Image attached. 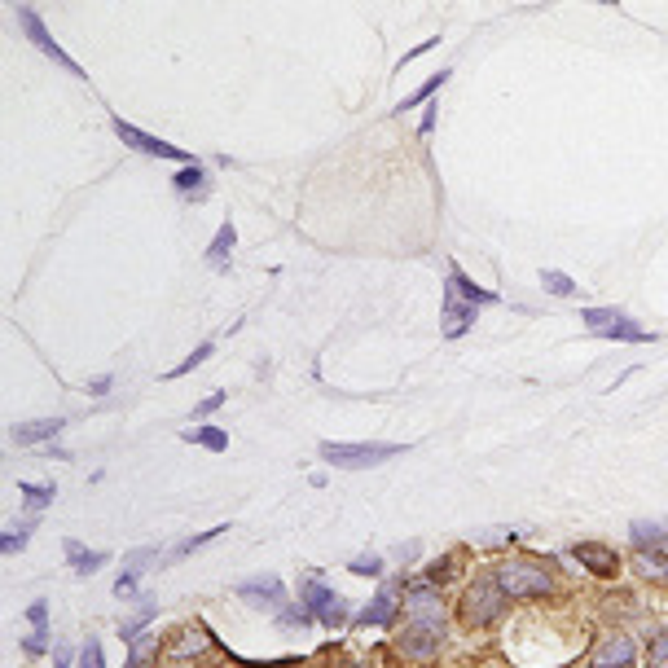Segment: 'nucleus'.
I'll return each instance as SVG.
<instances>
[{
	"instance_id": "nucleus-1",
	"label": "nucleus",
	"mask_w": 668,
	"mask_h": 668,
	"mask_svg": "<svg viewBox=\"0 0 668 668\" xmlns=\"http://www.w3.org/2000/svg\"><path fill=\"white\" fill-rule=\"evenodd\" d=\"M501 611H506V589L497 585V576H475V581L466 585L462 607H458L462 625L466 629H488V625L501 620Z\"/></svg>"
},
{
	"instance_id": "nucleus-2",
	"label": "nucleus",
	"mask_w": 668,
	"mask_h": 668,
	"mask_svg": "<svg viewBox=\"0 0 668 668\" xmlns=\"http://www.w3.org/2000/svg\"><path fill=\"white\" fill-rule=\"evenodd\" d=\"M405 453V444H387V440H370V444H348V440H326L321 444V458L339 471H370Z\"/></svg>"
},
{
	"instance_id": "nucleus-3",
	"label": "nucleus",
	"mask_w": 668,
	"mask_h": 668,
	"mask_svg": "<svg viewBox=\"0 0 668 668\" xmlns=\"http://www.w3.org/2000/svg\"><path fill=\"white\" fill-rule=\"evenodd\" d=\"M493 576L506 589V598H545L554 589V576L537 559H506V563H497Z\"/></svg>"
},
{
	"instance_id": "nucleus-4",
	"label": "nucleus",
	"mask_w": 668,
	"mask_h": 668,
	"mask_svg": "<svg viewBox=\"0 0 668 668\" xmlns=\"http://www.w3.org/2000/svg\"><path fill=\"white\" fill-rule=\"evenodd\" d=\"M299 603L313 611L317 625H326V629H343L352 620V611H348V603H343V594H334V589L321 581L317 572H308L304 581H299Z\"/></svg>"
},
{
	"instance_id": "nucleus-5",
	"label": "nucleus",
	"mask_w": 668,
	"mask_h": 668,
	"mask_svg": "<svg viewBox=\"0 0 668 668\" xmlns=\"http://www.w3.org/2000/svg\"><path fill=\"white\" fill-rule=\"evenodd\" d=\"M585 330L598 339H616V343H655V334L647 326H638L625 308H585L581 313Z\"/></svg>"
},
{
	"instance_id": "nucleus-6",
	"label": "nucleus",
	"mask_w": 668,
	"mask_h": 668,
	"mask_svg": "<svg viewBox=\"0 0 668 668\" xmlns=\"http://www.w3.org/2000/svg\"><path fill=\"white\" fill-rule=\"evenodd\" d=\"M238 598H242L247 607H255V611H282V607H291V603H286V585H282V576H273V572L247 576V581L238 585Z\"/></svg>"
},
{
	"instance_id": "nucleus-7",
	"label": "nucleus",
	"mask_w": 668,
	"mask_h": 668,
	"mask_svg": "<svg viewBox=\"0 0 668 668\" xmlns=\"http://www.w3.org/2000/svg\"><path fill=\"white\" fill-rule=\"evenodd\" d=\"M115 132H119V141H124V146L141 150V154H150V159H172V163H185V167H189V150L167 146V141L150 137V132H141V128H132L128 119H119V115H115Z\"/></svg>"
},
{
	"instance_id": "nucleus-8",
	"label": "nucleus",
	"mask_w": 668,
	"mask_h": 668,
	"mask_svg": "<svg viewBox=\"0 0 668 668\" xmlns=\"http://www.w3.org/2000/svg\"><path fill=\"white\" fill-rule=\"evenodd\" d=\"M18 22H22V31H27V40L36 44V49L44 53V58H53L62 66V71H71V75H84L80 66H75V58H66V53L58 49V40L49 36V31H44V22H40V14L36 9H27V5H18Z\"/></svg>"
},
{
	"instance_id": "nucleus-9",
	"label": "nucleus",
	"mask_w": 668,
	"mask_h": 668,
	"mask_svg": "<svg viewBox=\"0 0 668 668\" xmlns=\"http://www.w3.org/2000/svg\"><path fill=\"white\" fill-rule=\"evenodd\" d=\"M633 660H638V647L629 633H603L598 651L589 655V668H633Z\"/></svg>"
},
{
	"instance_id": "nucleus-10",
	"label": "nucleus",
	"mask_w": 668,
	"mask_h": 668,
	"mask_svg": "<svg viewBox=\"0 0 668 668\" xmlns=\"http://www.w3.org/2000/svg\"><path fill=\"white\" fill-rule=\"evenodd\" d=\"M396 589H400V581L378 589L370 603H365V607L352 616V625H356V629H370V625H374V629H387V625H392V620H396Z\"/></svg>"
},
{
	"instance_id": "nucleus-11",
	"label": "nucleus",
	"mask_w": 668,
	"mask_h": 668,
	"mask_svg": "<svg viewBox=\"0 0 668 668\" xmlns=\"http://www.w3.org/2000/svg\"><path fill=\"white\" fill-rule=\"evenodd\" d=\"M405 616L414 625H431V629H444V603L431 585H418L405 594Z\"/></svg>"
},
{
	"instance_id": "nucleus-12",
	"label": "nucleus",
	"mask_w": 668,
	"mask_h": 668,
	"mask_svg": "<svg viewBox=\"0 0 668 668\" xmlns=\"http://www.w3.org/2000/svg\"><path fill=\"white\" fill-rule=\"evenodd\" d=\"M396 647L409 655V660H431L440 647H444V629H431V625H414L405 620V633L396 638Z\"/></svg>"
},
{
	"instance_id": "nucleus-13",
	"label": "nucleus",
	"mask_w": 668,
	"mask_h": 668,
	"mask_svg": "<svg viewBox=\"0 0 668 668\" xmlns=\"http://www.w3.org/2000/svg\"><path fill=\"white\" fill-rule=\"evenodd\" d=\"M572 559L585 563L589 572L603 576V581H611V576L620 572V554L611 550V545H603V541H576V545H572Z\"/></svg>"
},
{
	"instance_id": "nucleus-14",
	"label": "nucleus",
	"mask_w": 668,
	"mask_h": 668,
	"mask_svg": "<svg viewBox=\"0 0 668 668\" xmlns=\"http://www.w3.org/2000/svg\"><path fill=\"white\" fill-rule=\"evenodd\" d=\"M66 418H36V422H14L9 427V440L18 444V449H27V444H53L62 436Z\"/></svg>"
},
{
	"instance_id": "nucleus-15",
	"label": "nucleus",
	"mask_w": 668,
	"mask_h": 668,
	"mask_svg": "<svg viewBox=\"0 0 668 668\" xmlns=\"http://www.w3.org/2000/svg\"><path fill=\"white\" fill-rule=\"evenodd\" d=\"M154 559H159V550L154 545H146V550H132L124 559V572H119L115 581V598H132L137 594V581L146 576V567H154Z\"/></svg>"
},
{
	"instance_id": "nucleus-16",
	"label": "nucleus",
	"mask_w": 668,
	"mask_h": 668,
	"mask_svg": "<svg viewBox=\"0 0 668 668\" xmlns=\"http://www.w3.org/2000/svg\"><path fill=\"white\" fill-rule=\"evenodd\" d=\"M444 339H458V334H466L471 330V321H475V304H462L458 295L449 291V286H444Z\"/></svg>"
},
{
	"instance_id": "nucleus-17",
	"label": "nucleus",
	"mask_w": 668,
	"mask_h": 668,
	"mask_svg": "<svg viewBox=\"0 0 668 668\" xmlns=\"http://www.w3.org/2000/svg\"><path fill=\"white\" fill-rule=\"evenodd\" d=\"M27 620H31L27 655H44V647H49V603H44V598H36V603L27 607Z\"/></svg>"
},
{
	"instance_id": "nucleus-18",
	"label": "nucleus",
	"mask_w": 668,
	"mask_h": 668,
	"mask_svg": "<svg viewBox=\"0 0 668 668\" xmlns=\"http://www.w3.org/2000/svg\"><path fill=\"white\" fill-rule=\"evenodd\" d=\"M449 291L458 295V299H466V304H475V308H480V304H497V295L484 291V286H475L471 277L458 269V264H449Z\"/></svg>"
},
{
	"instance_id": "nucleus-19",
	"label": "nucleus",
	"mask_w": 668,
	"mask_h": 668,
	"mask_svg": "<svg viewBox=\"0 0 668 668\" xmlns=\"http://www.w3.org/2000/svg\"><path fill=\"white\" fill-rule=\"evenodd\" d=\"M66 559H71V567L80 576H93V572H102V567L110 563V554L106 550H84L80 541H66Z\"/></svg>"
},
{
	"instance_id": "nucleus-20",
	"label": "nucleus",
	"mask_w": 668,
	"mask_h": 668,
	"mask_svg": "<svg viewBox=\"0 0 668 668\" xmlns=\"http://www.w3.org/2000/svg\"><path fill=\"white\" fill-rule=\"evenodd\" d=\"M629 537H633V545H638V554H647V550H668V532L660 528V523L638 519V523L629 528Z\"/></svg>"
},
{
	"instance_id": "nucleus-21",
	"label": "nucleus",
	"mask_w": 668,
	"mask_h": 668,
	"mask_svg": "<svg viewBox=\"0 0 668 668\" xmlns=\"http://www.w3.org/2000/svg\"><path fill=\"white\" fill-rule=\"evenodd\" d=\"M207 189H211V181H207V172L198 163H189V167L176 172V194H181V198H207Z\"/></svg>"
},
{
	"instance_id": "nucleus-22",
	"label": "nucleus",
	"mask_w": 668,
	"mask_h": 668,
	"mask_svg": "<svg viewBox=\"0 0 668 668\" xmlns=\"http://www.w3.org/2000/svg\"><path fill=\"white\" fill-rule=\"evenodd\" d=\"M233 242H238V233H233V225L225 220V225H220V233H216V242H211V251H207V264H211V269H229Z\"/></svg>"
},
{
	"instance_id": "nucleus-23",
	"label": "nucleus",
	"mask_w": 668,
	"mask_h": 668,
	"mask_svg": "<svg viewBox=\"0 0 668 668\" xmlns=\"http://www.w3.org/2000/svg\"><path fill=\"white\" fill-rule=\"evenodd\" d=\"M207 647H211L207 629H203V625H194V629H185V638H176V642H172V655H176V660H185V655H198V651H207Z\"/></svg>"
},
{
	"instance_id": "nucleus-24",
	"label": "nucleus",
	"mask_w": 668,
	"mask_h": 668,
	"mask_svg": "<svg viewBox=\"0 0 668 668\" xmlns=\"http://www.w3.org/2000/svg\"><path fill=\"white\" fill-rule=\"evenodd\" d=\"M18 493H22V501H27V510H44V506H53L58 488H53V484H27V480H18Z\"/></svg>"
},
{
	"instance_id": "nucleus-25",
	"label": "nucleus",
	"mask_w": 668,
	"mask_h": 668,
	"mask_svg": "<svg viewBox=\"0 0 668 668\" xmlns=\"http://www.w3.org/2000/svg\"><path fill=\"white\" fill-rule=\"evenodd\" d=\"M220 532H229V523H216V528H207V532H198V537H189V541H181V545H176V550H172V554H167V563H176V559H185V554L203 550V545H207V541H216V537H220ZM167 563H163V567H167Z\"/></svg>"
},
{
	"instance_id": "nucleus-26",
	"label": "nucleus",
	"mask_w": 668,
	"mask_h": 668,
	"mask_svg": "<svg viewBox=\"0 0 668 668\" xmlns=\"http://www.w3.org/2000/svg\"><path fill=\"white\" fill-rule=\"evenodd\" d=\"M181 440H194V444H203V449L211 453H225L229 449V436L220 427H198V431H181Z\"/></svg>"
},
{
	"instance_id": "nucleus-27",
	"label": "nucleus",
	"mask_w": 668,
	"mask_h": 668,
	"mask_svg": "<svg viewBox=\"0 0 668 668\" xmlns=\"http://www.w3.org/2000/svg\"><path fill=\"white\" fill-rule=\"evenodd\" d=\"M440 84H449V71H436V75H431L427 84H418L414 93H409V97H405V102H400L396 110H414V106H422V102H427L431 93H440Z\"/></svg>"
},
{
	"instance_id": "nucleus-28",
	"label": "nucleus",
	"mask_w": 668,
	"mask_h": 668,
	"mask_svg": "<svg viewBox=\"0 0 668 668\" xmlns=\"http://www.w3.org/2000/svg\"><path fill=\"white\" fill-rule=\"evenodd\" d=\"M154 611H159V607H154V598H146V603L137 607V616H132L128 625L119 629V638H124V642H137V638H141V629H146L150 620H154Z\"/></svg>"
},
{
	"instance_id": "nucleus-29",
	"label": "nucleus",
	"mask_w": 668,
	"mask_h": 668,
	"mask_svg": "<svg viewBox=\"0 0 668 668\" xmlns=\"http://www.w3.org/2000/svg\"><path fill=\"white\" fill-rule=\"evenodd\" d=\"M541 282H545V291H550V295H576V282L567 273H559V269H545Z\"/></svg>"
},
{
	"instance_id": "nucleus-30",
	"label": "nucleus",
	"mask_w": 668,
	"mask_h": 668,
	"mask_svg": "<svg viewBox=\"0 0 668 668\" xmlns=\"http://www.w3.org/2000/svg\"><path fill=\"white\" fill-rule=\"evenodd\" d=\"M352 576H383V559L378 554H356V559L348 563Z\"/></svg>"
},
{
	"instance_id": "nucleus-31",
	"label": "nucleus",
	"mask_w": 668,
	"mask_h": 668,
	"mask_svg": "<svg viewBox=\"0 0 668 668\" xmlns=\"http://www.w3.org/2000/svg\"><path fill=\"white\" fill-rule=\"evenodd\" d=\"M207 356H211V343H198V348H194V352H189V356H185V361H181V365H176V370H172V378H185V374H194V370H198V365H203V361H207Z\"/></svg>"
},
{
	"instance_id": "nucleus-32",
	"label": "nucleus",
	"mask_w": 668,
	"mask_h": 668,
	"mask_svg": "<svg viewBox=\"0 0 668 668\" xmlns=\"http://www.w3.org/2000/svg\"><path fill=\"white\" fill-rule=\"evenodd\" d=\"M277 620H282L286 629H304L308 620H317V616H313V611H308L304 603H299V607H282V611H277Z\"/></svg>"
},
{
	"instance_id": "nucleus-33",
	"label": "nucleus",
	"mask_w": 668,
	"mask_h": 668,
	"mask_svg": "<svg viewBox=\"0 0 668 668\" xmlns=\"http://www.w3.org/2000/svg\"><path fill=\"white\" fill-rule=\"evenodd\" d=\"M80 668H106V655H102V642L88 633V642L80 647Z\"/></svg>"
},
{
	"instance_id": "nucleus-34",
	"label": "nucleus",
	"mask_w": 668,
	"mask_h": 668,
	"mask_svg": "<svg viewBox=\"0 0 668 668\" xmlns=\"http://www.w3.org/2000/svg\"><path fill=\"white\" fill-rule=\"evenodd\" d=\"M18 532H5V537H0V550L5 554H18L22 545H27V537H31V523H14Z\"/></svg>"
},
{
	"instance_id": "nucleus-35",
	"label": "nucleus",
	"mask_w": 668,
	"mask_h": 668,
	"mask_svg": "<svg viewBox=\"0 0 668 668\" xmlns=\"http://www.w3.org/2000/svg\"><path fill=\"white\" fill-rule=\"evenodd\" d=\"M647 664H651V668H668V633H655V638H651Z\"/></svg>"
},
{
	"instance_id": "nucleus-36",
	"label": "nucleus",
	"mask_w": 668,
	"mask_h": 668,
	"mask_svg": "<svg viewBox=\"0 0 668 668\" xmlns=\"http://www.w3.org/2000/svg\"><path fill=\"white\" fill-rule=\"evenodd\" d=\"M453 572H458V559H453V554H444V559H440V563H431L427 581H431V585H444V581H449V576H453Z\"/></svg>"
},
{
	"instance_id": "nucleus-37",
	"label": "nucleus",
	"mask_w": 668,
	"mask_h": 668,
	"mask_svg": "<svg viewBox=\"0 0 668 668\" xmlns=\"http://www.w3.org/2000/svg\"><path fill=\"white\" fill-rule=\"evenodd\" d=\"M220 405H225V392L207 396V400H203V405H198V409H194V418H207V414H216V409H220Z\"/></svg>"
},
{
	"instance_id": "nucleus-38",
	"label": "nucleus",
	"mask_w": 668,
	"mask_h": 668,
	"mask_svg": "<svg viewBox=\"0 0 668 668\" xmlns=\"http://www.w3.org/2000/svg\"><path fill=\"white\" fill-rule=\"evenodd\" d=\"M88 392H93V396H106V392H110V374H97L93 383H88Z\"/></svg>"
},
{
	"instance_id": "nucleus-39",
	"label": "nucleus",
	"mask_w": 668,
	"mask_h": 668,
	"mask_svg": "<svg viewBox=\"0 0 668 668\" xmlns=\"http://www.w3.org/2000/svg\"><path fill=\"white\" fill-rule=\"evenodd\" d=\"M396 559H400V563L418 559V541H409V545H396Z\"/></svg>"
},
{
	"instance_id": "nucleus-40",
	"label": "nucleus",
	"mask_w": 668,
	"mask_h": 668,
	"mask_svg": "<svg viewBox=\"0 0 668 668\" xmlns=\"http://www.w3.org/2000/svg\"><path fill=\"white\" fill-rule=\"evenodd\" d=\"M44 458H58V462H71V453L58 449V444H44Z\"/></svg>"
},
{
	"instance_id": "nucleus-41",
	"label": "nucleus",
	"mask_w": 668,
	"mask_h": 668,
	"mask_svg": "<svg viewBox=\"0 0 668 668\" xmlns=\"http://www.w3.org/2000/svg\"><path fill=\"white\" fill-rule=\"evenodd\" d=\"M264 668H304L299 660H282V664H264Z\"/></svg>"
},
{
	"instance_id": "nucleus-42",
	"label": "nucleus",
	"mask_w": 668,
	"mask_h": 668,
	"mask_svg": "<svg viewBox=\"0 0 668 668\" xmlns=\"http://www.w3.org/2000/svg\"><path fill=\"white\" fill-rule=\"evenodd\" d=\"M58 668H71V655L66 651H58Z\"/></svg>"
},
{
	"instance_id": "nucleus-43",
	"label": "nucleus",
	"mask_w": 668,
	"mask_h": 668,
	"mask_svg": "<svg viewBox=\"0 0 668 668\" xmlns=\"http://www.w3.org/2000/svg\"><path fill=\"white\" fill-rule=\"evenodd\" d=\"M664 581H668V576H664Z\"/></svg>"
}]
</instances>
